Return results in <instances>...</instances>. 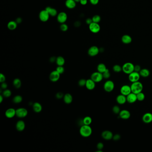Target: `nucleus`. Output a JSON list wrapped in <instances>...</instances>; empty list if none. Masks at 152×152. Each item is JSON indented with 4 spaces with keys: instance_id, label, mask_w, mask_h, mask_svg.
<instances>
[{
    "instance_id": "aec40b11",
    "label": "nucleus",
    "mask_w": 152,
    "mask_h": 152,
    "mask_svg": "<svg viewBox=\"0 0 152 152\" xmlns=\"http://www.w3.org/2000/svg\"><path fill=\"white\" fill-rule=\"evenodd\" d=\"M26 124L24 121L20 120L18 121L16 124V129L19 132H22L25 129Z\"/></svg>"
},
{
    "instance_id": "8fccbe9b",
    "label": "nucleus",
    "mask_w": 152,
    "mask_h": 152,
    "mask_svg": "<svg viewBox=\"0 0 152 152\" xmlns=\"http://www.w3.org/2000/svg\"><path fill=\"white\" fill-rule=\"evenodd\" d=\"M91 4L92 5H96L98 4V3L99 2V0H89Z\"/></svg>"
},
{
    "instance_id": "4d7b16f0",
    "label": "nucleus",
    "mask_w": 152,
    "mask_h": 152,
    "mask_svg": "<svg viewBox=\"0 0 152 152\" xmlns=\"http://www.w3.org/2000/svg\"><path fill=\"white\" fill-rule=\"evenodd\" d=\"M74 1H75V2L77 3V2H79L80 0H74Z\"/></svg>"
},
{
    "instance_id": "0eeeda50",
    "label": "nucleus",
    "mask_w": 152,
    "mask_h": 152,
    "mask_svg": "<svg viewBox=\"0 0 152 152\" xmlns=\"http://www.w3.org/2000/svg\"><path fill=\"white\" fill-rule=\"evenodd\" d=\"M141 75L139 72L134 71L128 75V79L131 82L133 83L139 81Z\"/></svg>"
},
{
    "instance_id": "2f4dec72",
    "label": "nucleus",
    "mask_w": 152,
    "mask_h": 152,
    "mask_svg": "<svg viewBox=\"0 0 152 152\" xmlns=\"http://www.w3.org/2000/svg\"><path fill=\"white\" fill-rule=\"evenodd\" d=\"M23 97L20 95H16L13 99V102L14 103L18 104L23 101Z\"/></svg>"
},
{
    "instance_id": "4be33fe9",
    "label": "nucleus",
    "mask_w": 152,
    "mask_h": 152,
    "mask_svg": "<svg viewBox=\"0 0 152 152\" xmlns=\"http://www.w3.org/2000/svg\"><path fill=\"white\" fill-rule=\"evenodd\" d=\"M65 6L69 9H73L76 6V2L74 0H66Z\"/></svg>"
},
{
    "instance_id": "a19ab883",
    "label": "nucleus",
    "mask_w": 152,
    "mask_h": 152,
    "mask_svg": "<svg viewBox=\"0 0 152 152\" xmlns=\"http://www.w3.org/2000/svg\"><path fill=\"white\" fill-rule=\"evenodd\" d=\"M56 70L60 74V75H61L64 73L65 71V68L63 66H58L57 67Z\"/></svg>"
},
{
    "instance_id": "9b49d317",
    "label": "nucleus",
    "mask_w": 152,
    "mask_h": 152,
    "mask_svg": "<svg viewBox=\"0 0 152 152\" xmlns=\"http://www.w3.org/2000/svg\"><path fill=\"white\" fill-rule=\"evenodd\" d=\"M60 74L56 70L53 71L50 73L49 79L52 82H56L60 79Z\"/></svg>"
},
{
    "instance_id": "c756f323",
    "label": "nucleus",
    "mask_w": 152,
    "mask_h": 152,
    "mask_svg": "<svg viewBox=\"0 0 152 152\" xmlns=\"http://www.w3.org/2000/svg\"><path fill=\"white\" fill-rule=\"evenodd\" d=\"M107 69V68L106 67V65H105V64L103 63H101L98 64L97 67V71L100 72L101 73H103L104 71H106V70Z\"/></svg>"
},
{
    "instance_id": "6e6d98bb",
    "label": "nucleus",
    "mask_w": 152,
    "mask_h": 152,
    "mask_svg": "<svg viewBox=\"0 0 152 152\" xmlns=\"http://www.w3.org/2000/svg\"><path fill=\"white\" fill-rule=\"evenodd\" d=\"M4 99V96L2 95H0V103H2Z\"/></svg>"
},
{
    "instance_id": "f3484780",
    "label": "nucleus",
    "mask_w": 152,
    "mask_h": 152,
    "mask_svg": "<svg viewBox=\"0 0 152 152\" xmlns=\"http://www.w3.org/2000/svg\"><path fill=\"white\" fill-rule=\"evenodd\" d=\"M5 116L8 118H12L16 116V111L14 108H10L6 111Z\"/></svg>"
},
{
    "instance_id": "b1692460",
    "label": "nucleus",
    "mask_w": 152,
    "mask_h": 152,
    "mask_svg": "<svg viewBox=\"0 0 152 152\" xmlns=\"http://www.w3.org/2000/svg\"><path fill=\"white\" fill-rule=\"evenodd\" d=\"M33 109L36 113H39L42 111V107L41 104L38 102H35L32 105Z\"/></svg>"
},
{
    "instance_id": "ea45409f",
    "label": "nucleus",
    "mask_w": 152,
    "mask_h": 152,
    "mask_svg": "<svg viewBox=\"0 0 152 152\" xmlns=\"http://www.w3.org/2000/svg\"><path fill=\"white\" fill-rule=\"evenodd\" d=\"M60 29L62 31L66 32L68 29V25L66 24L65 23H62V24H61V25H60Z\"/></svg>"
},
{
    "instance_id": "49530a36",
    "label": "nucleus",
    "mask_w": 152,
    "mask_h": 152,
    "mask_svg": "<svg viewBox=\"0 0 152 152\" xmlns=\"http://www.w3.org/2000/svg\"><path fill=\"white\" fill-rule=\"evenodd\" d=\"M120 137H120V134H115V135H113V139L114 141H117L120 139Z\"/></svg>"
},
{
    "instance_id": "7ed1b4c3",
    "label": "nucleus",
    "mask_w": 152,
    "mask_h": 152,
    "mask_svg": "<svg viewBox=\"0 0 152 152\" xmlns=\"http://www.w3.org/2000/svg\"><path fill=\"white\" fill-rule=\"evenodd\" d=\"M134 66L135 65L131 62H126L122 67V71L124 73L129 75L132 72L134 71Z\"/></svg>"
},
{
    "instance_id": "e433bc0d",
    "label": "nucleus",
    "mask_w": 152,
    "mask_h": 152,
    "mask_svg": "<svg viewBox=\"0 0 152 152\" xmlns=\"http://www.w3.org/2000/svg\"><path fill=\"white\" fill-rule=\"evenodd\" d=\"M92 21L93 23H99L101 21V17L100 15H95L92 17Z\"/></svg>"
},
{
    "instance_id": "c9c22d12",
    "label": "nucleus",
    "mask_w": 152,
    "mask_h": 152,
    "mask_svg": "<svg viewBox=\"0 0 152 152\" xmlns=\"http://www.w3.org/2000/svg\"><path fill=\"white\" fill-rule=\"evenodd\" d=\"M113 71L117 72V73H119L121 71H122V67H121L120 65L116 64L113 67Z\"/></svg>"
},
{
    "instance_id": "864d4df0",
    "label": "nucleus",
    "mask_w": 152,
    "mask_h": 152,
    "mask_svg": "<svg viewBox=\"0 0 152 152\" xmlns=\"http://www.w3.org/2000/svg\"><path fill=\"white\" fill-rule=\"evenodd\" d=\"M56 57H51L50 59V61L51 62H56Z\"/></svg>"
},
{
    "instance_id": "72a5a7b5",
    "label": "nucleus",
    "mask_w": 152,
    "mask_h": 152,
    "mask_svg": "<svg viewBox=\"0 0 152 152\" xmlns=\"http://www.w3.org/2000/svg\"><path fill=\"white\" fill-rule=\"evenodd\" d=\"M2 95L4 97L9 98L10 97V96H11L12 92L11 91L6 89L5 90H4L2 93Z\"/></svg>"
},
{
    "instance_id": "603ef678",
    "label": "nucleus",
    "mask_w": 152,
    "mask_h": 152,
    "mask_svg": "<svg viewBox=\"0 0 152 152\" xmlns=\"http://www.w3.org/2000/svg\"><path fill=\"white\" fill-rule=\"evenodd\" d=\"M92 23H93L92 18H87V19L86 20V23L88 25L91 24Z\"/></svg>"
},
{
    "instance_id": "423d86ee",
    "label": "nucleus",
    "mask_w": 152,
    "mask_h": 152,
    "mask_svg": "<svg viewBox=\"0 0 152 152\" xmlns=\"http://www.w3.org/2000/svg\"><path fill=\"white\" fill-rule=\"evenodd\" d=\"M50 17V15L45 9L41 10L39 13V18L42 22H47L48 21Z\"/></svg>"
},
{
    "instance_id": "a211bd4d",
    "label": "nucleus",
    "mask_w": 152,
    "mask_h": 152,
    "mask_svg": "<svg viewBox=\"0 0 152 152\" xmlns=\"http://www.w3.org/2000/svg\"><path fill=\"white\" fill-rule=\"evenodd\" d=\"M142 121L145 124H149L152 122V114L151 113H147L143 115Z\"/></svg>"
},
{
    "instance_id": "5701e85b",
    "label": "nucleus",
    "mask_w": 152,
    "mask_h": 152,
    "mask_svg": "<svg viewBox=\"0 0 152 152\" xmlns=\"http://www.w3.org/2000/svg\"><path fill=\"white\" fill-rule=\"evenodd\" d=\"M45 10L48 12L49 15L51 17H55L58 15V12L55 9L50 6H47Z\"/></svg>"
},
{
    "instance_id": "4c0bfd02",
    "label": "nucleus",
    "mask_w": 152,
    "mask_h": 152,
    "mask_svg": "<svg viewBox=\"0 0 152 152\" xmlns=\"http://www.w3.org/2000/svg\"><path fill=\"white\" fill-rule=\"evenodd\" d=\"M102 74H103V79H109V78L111 76V74H110L109 70L108 69H107L106 71H104L103 73H102Z\"/></svg>"
},
{
    "instance_id": "a18cd8bd",
    "label": "nucleus",
    "mask_w": 152,
    "mask_h": 152,
    "mask_svg": "<svg viewBox=\"0 0 152 152\" xmlns=\"http://www.w3.org/2000/svg\"><path fill=\"white\" fill-rule=\"evenodd\" d=\"M104 145L103 143H98L97 145V148L98 150H102L103 148Z\"/></svg>"
},
{
    "instance_id": "7c9ffc66",
    "label": "nucleus",
    "mask_w": 152,
    "mask_h": 152,
    "mask_svg": "<svg viewBox=\"0 0 152 152\" xmlns=\"http://www.w3.org/2000/svg\"><path fill=\"white\" fill-rule=\"evenodd\" d=\"M13 84L15 88L19 89L21 86V81L18 78H16L13 80Z\"/></svg>"
},
{
    "instance_id": "58836bf2",
    "label": "nucleus",
    "mask_w": 152,
    "mask_h": 152,
    "mask_svg": "<svg viewBox=\"0 0 152 152\" xmlns=\"http://www.w3.org/2000/svg\"><path fill=\"white\" fill-rule=\"evenodd\" d=\"M120 107L117 105H115L113 107V111L115 114H119L120 113Z\"/></svg>"
},
{
    "instance_id": "20e7f679",
    "label": "nucleus",
    "mask_w": 152,
    "mask_h": 152,
    "mask_svg": "<svg viewBox=\"0 0 152 152\" xmlns=\"http://www.w3.org/2000/svg\"><path fill=\"white\" fill-rule=\"evenodd\" d=\"M114 88V83L110 80L106 81L103 85V89L105 92H112Z\"/></svg>"
},
{
    "instance_id": "f8f14e48",
    "label": "nucleus",
    "mask_w": 152,
    "mask_h": 152,
    "mask_svg": "<svg viewBox=\"0 0 152 152\" xmlns=\"http://www.w3.org/2000/svg\"><path fill=\"white\" fill-rule=\"evenodd\" d=\"M100 49L96 46H93L88 49V55L91 57L96 56L100 52Z\"/></svg>"
},
{
    "instance_id": "bb28decb",
    "label": "nucleus",
    "mask_w": 152,
    "mask_h": 152,
    "mask_svg": "<svg viewBox=\"0 0 152 152\" xmlns=\"http://www.w3.org/2000/svg\"><path fill=\"white\" fill-rule=\"evenodd\" d=\"M17 26V23L16 21H11L8 23L7 27L10 30H15Z\"/></svg>"
},
{
    "instance_id": "3c124183",
    "label": "nucleus",
    "mask_w": 152,
    "mask_h": 152,
    "mask_svg": "<svg viewBox=\"0 0 152 152\" xmlns=\"http://www.w3.org/2000/svg\"><path fill=\"white\" fill-rule=\"evenodd\" d=\"M79 3L82 6H85L88 3V0H80Z\"/></svg>"
},
{
    "instance_id": "a878e982",
    "label": "nucleus",
    "mask_w": 152,
    "mask_h": 152,
    "mask_svg": "<svg viewBox=\"0 0 152 152\" xmlns=\"http://www.w3.org/2000/svg\"><path fill=\"white\" fill-rule=\"evenodd\" d=\"M121 41L123 43L125 44H128L131 43L132 41V38L130 36L125 34L122 36L121 38Z\"/></svg>"
},
{
    "instance_id": "f704fd0d",
    "label": "nucleus",
    "mask_w": 152,
    "mask_h": 152,
    "mask_svg": "<svg viewBox=\"0 0 152 152\" xmlns=\"http://www.w3.org/2000/svg\"><path fill=\"white\" fill-rule=\"evenodd\" d=\"M137 100L139 101H142L145 99V95L142 92H141L137 94Z\"/></svg>"
},
{
    "instance_id": "2eb2a0df",
    "label": "nucleus",
    "mask_w": 152,
    "mask_h": 152,
    "mask_svg": "<svg viewBox=\"0 0 152 152\" xmlns=\"http://www.w3.org/2000/svg\"><path fill=\"white\" fill-rule=\"evenodd\" d=\"M101 136L103 139L108 141L113 139V134L110 131L105 130L102 133Z\"/></svg>"
},
{
    "instance_id": "1a4fd4ad",
    "label": "nucleus",
    "mask_w": 152,
    "mask_h": 152,
    "mask_svg": "<svg viewBox=\"0 0 152 152\" xmlns=\"http://www.w3.org/2000/svg\"><path fill=\"white\" fill-rule=\"evenodd\" d=\"M68 19V15L64 12H61L58 14L57 16V20L60 24L64 23Z\"/></svg>"
},
{
    "instance_id": "c03bdc74",
    "label": "nucleus",
    "mask_w": 152,
    "mask_h": 152,
    "mask_svg": "<svg viewBox=\"0 0 152 152\" xmlns=\"http://www.w3.org/2000/svg\"><path fill=\"white\" fill-rule=\"evenodd\" d=\"M6 78L4 74L1 73L0 74V82L1 83H3L6 81Z\"/></svg>"
},
{
    "instance_id": "9d476101",
    "label": "nucleus",
    "mask_w": 152,
    "mask_h": 152,
    "mask_svg": "<svg viewBox=\"0 0 152 152\" xmlns=\"http://www.w3.org/2000/svg\"><path fill=\"white\" fill-rule=\"evenodd\" d=\"M89 29L91 32L94 34H97L100 32V26L99 23H92L89 25Z\"/></svg>"
},
{
    "instance_id": "5fc2aeb1",
    "label": "nucleus",
    "mask_w": 152,
    "mask_h": 152,
    "mask_svg": "<svg viewBox=\"0 0 152 152\" xmlns=\"http://www.w3.org/2000/svg\"><path fill=\"white\" fill-rule=\"evenodd\" d=\"M16 21L17 22V24H20V23H21L22 22V19H21V17H18L16 19Z\"/></svg>"
},
{
    "instance_id": "dca6fc26",
    "label": "nucleus",
    "mask_w": 152,
    "mask_h": 152,
    "mask_svg": "<svg viewBox=\"0 0 152 152\" xmlns=\"http://www.w3.org/2000/svg\"><path fill=\"white\" fill-rule=\"evenodd\" d=\"M127 102L129 103H133L137 100V94L133 92L130 93L128 96H126Z\"/></svg>"
},
{
    "instance_id": "412c9836",
    "label": "nucleus",
    "mask_w": 152,
    "mask_h": 152,
    "mask_svg": "<svg viewBox=\"0 0 152 152\" xmlns=\"http://www.w3.org/2000/svg\"><path fill=\"white\" fill-rule=\"evenodd\" d=\"M116 100H117V103L119 104H120V105L124 104L127 102L126 96L123 95L121 94L119 95L117 97Z\"/></svg>"
},
{
    "instance_id": "ddd939ff",
    "label": "nucleus",
    "mask_w": 152,
    "mask_h": 152,
    "mask_svg": "<svg viewBox=\"0 0 152 152\" xmlns=\"http://www.w3.org/2000/svg\"><path fill=\"white\" fill-rule=\"evenodd\" d=\"M120 92L121 94L122 95L125 96H128V94L132 92L131 86L128 85H124L121 87Z\"/></svg>"
},
{
    "instance_id": "473e14b6",
    "label": "nucleus",
    "mask_w": 152,
    "mask_h": 152,
    "mask_svg": "<svg viewBox=\"0 0 152 152\" xmlns=\"http://www.w3.org/2000/svg\"><path fill=\"white\" fill-rule=\"evenodd\" d=\"M83 123L85 125H90L92 123V119L90 117L86 116L83 119Z\"/></svg>"
},
{
    "instance_id": "4468645a",
    "label": "nucleus",
    "mask_w": 152,
    "mask_h": 152,
    "mask_svg": "<svg viewBox=\"0 0 152 152\" xmlns=\"http://www.w3.org/2000/svg\"><path fill=\"white\" fill-rule=\"evenodd\" d=\"M119 115L120 118L123 120H128L131 117V113L129 111L125 109L121 110Z\"/></svg>"
},
{
    "instance_id": "39448f33",
    "label": "nucleus",
    "mask_w": 152,
    "mask_h": 152,
    "mask_svg": "<svg viewBox=\"0 0 152 152\" xmlns=\"http://www.w3.org/2000/svg\"><path fill=\"white\" fill-rule=\"evenodd\" d=\"M91 79L93 80L95 83H99L103 79V74L99 71L94 72L91 75Z\"/></svg>"
},
{
    "instance_id": "de8ad7c7",
    "label": "nucleus",
    "mask_w": 152,
    "mask_h": 152,
    "mask_svg": "<svg viewBox=\"0 0 152 152\" xmlns=\"http://www.w3.org/2000/svg\"><path fill=\"white\" fill-rule=\"evenodd\" d=\"M141 69V66L139 65H136L134 66V71L139 72Z\"/></svg>"
},
{
    "instance_id": "393cba45",
    "label": "nucleus",
    "mask_w": 152,
    "mask_h": 152,
    "mask_svg": "<svg viewBox=\"0 0 152 152\" xmlns=\"http://www.w3.org/2000/svg\"><path fill=\"white\" fill-rule=\"evenodd\" d=\"M63 99L64 103L68 104L71 103L73 101V97L71 94L70 93H67L64 95Z\"/></svg>"
},
{
    "instance_id": "79ce46f5",
    "label": "nucleus",
    "mask_w": 152,
    "mask_h": 152,
    "mask_svg": "<svg viewBox=\"0 0 152 152\" xmlns=\"http://www.w3.org/2000/svg\"><path fill=\"white\" fill-rule=\"evenodd\" d=\"M86 80L85 79H80L79 82H78V84L80 86H85L86 83Z\"/></svg>"
},
{
    "instance_id": "c85d7f7f",
    "label": "nucleus",
    "mask_w": 152,
    "mask_h": 152,
    "mask_svg": "<svg viewBox=\"0 0 152 152\" xmlns=\"http://www.w3.org/2000/svg\"><path fill=\"white\" fill-rule=\"evenodd\" d=\"M56 63L58 66H63L65 63V60L63 57L59 56L57 57Z\"/></svg>"
},
{
    "instance_id": "09e8293b",
    "label": "nucleus",
    "mask_w": 152,
    "mask_h": 152,
    "mask_svg": "<svg viewBox=\"0 0 152 152\" xmlns=\"http://www.w3.org/2000/svg\"><path fill=\"white\" fill-rule=\"evenodd\" d=\"M1 88L3 90H5L6 89H7L8 87V85L7 84V83H6L5 82H3V83H2V84H1Z\"/></svg>"
},
{
    "instance_id": "f03ea898",
    "label": "nucleus",
    "mask_w": 152,
    "mask_h": 152,
    "mask_svg": "<svg viewBox=\"0 0 152 152\" xmlns=\"http://www.w3.org/2000/svg\"><path fill=\"white\" fill-rule=\"evenodd\" d=\"M130 86L131 88L132 92H133L136 94L142 92L143 89L142 83L139 81L132 83Z\"/></svg>"
},
{
    "instance_id": "6e6552de",
    "label": "nucleus",
    "mask_w": 152,
    "mask_h": 152,
    "mask_svg": "<svg viewBox=\"0 0 152 152\" xmlns=\"http://www.w3.org/2000/svg\"><path fill=\"white\" fill-rule=\"evenodd\" d=\"M16 116L20 118H23L27 116L28 111L24 107H20L16 110Z\"/></svg>"
},
{
    "instance_id": "cd10ccee",
    "label": "nucleus",
    "mask_w": 152,
    "mask_h": 152,
    "mask_svg": "<svg viewBox=\"0 0 152 152\" xmlns=\"http://www.w3.org/2000/svg\"><path fill=\"white\" fill-rule=\"evenodd\" d=\"M139 74L141 77L146 78L150 75V71L148 69L143 68L141 69V71L139 72Z\"/></svg>"
},
{
    "instance_id": "37998d69",
    "label": "nucleus",
    "mask_w": 152,
    "mask_h": 152,
    "mask_svg": "<svg viewBox=\"0 0 152 152\" xmlns=\"http://www.w3.org/2000/svg\"><path fill=\"white\" fill-rule=\"evenodd\" d=\"M64 95L62 92H58L56 94V97L58 99H61L64 97Z\"/></svg>"
},
{
    "instance_id": "f257e3e1",
    "label": "nucleus",
    "mask_w": 152,
    "mask_h": 152,
    "mask_svg": "<svg viewBox=\"0 0 152 152\" xmlns=\"http://www.w3.org/2000/svg\"><path fill=\"white\" fill-rule=\"evenodd\" d=\"M92 128L90 125L83 124L80 127L79 129V133L83 137H89L92 134Z\"/></svg>"
},
{
    "instance_id": "6ab92c4d",
    "label": "nucleus",
    "mask_w": 152,
    "mask_h": 152,
    "mask_svg": "<svg viewBox=\"0 0 152 152\" xmlns=\"http://www.w3.org/2000/svg\"><path fill=\"white\" fill-rule=\"evenodd\" d=\"M96 83L92 79H88L86 80L85 86L89 90H92L96 87Z\"/></svg>"
}]
</instances>
